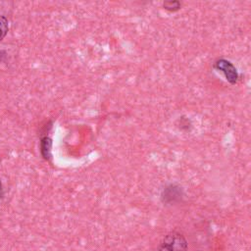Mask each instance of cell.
Masks as SVG:
<instances>
[{
	"instance_id": "1",
	"label": "cell",
	"mask_w": 251,
	"mask_h": 251,
	"mask_svg": "<svg viewBox=\"0 0 251 251\" xmlns=\"http://www.w3.org/2000/svg\"><path fill=\"white\" fill-rule=\"evenodd\" d=\"M159 251H188L187 241L181 233L172 231L163 238Z\"/></svg>"
},
{
	"instance_id": "2",
	"label": "cell",
	"mask_w": 251,
	"mask_h": 251,
	"mask_svg": "<svg viewBox=\"0 0 251 251\" xmlns=\"http://www.w3.org/2000/svg\"><path fill=\"white\" fill-rule=\"evenodd\" d=\"M214 68L221 73L224 74L226 79L231 83L235 84L238 80V72L236 68L233 66V64L226 59H219L215 62Z\"/></svg>"
},
{
	"instance_id": "6",
	"label": "cell",
	"mask_w": 251,
	"mask_h": 251,
	"mask_svg": "<svg viewBox=\"0 0 251 251\" xmlns=\"http://www.w3.org/2000/svg\"><path fill=\"white\" fill-rule=\"evenodd\" d=\"M163 6L168 11H177L180 8V3L178 1H166L163 3Z\"/></svg>"
},
{
	"instance_id": "7",
	"label": "cell",
	"mask_w": 251,
	"mask_h": 251,
	"mask_svg": "<svg viewBox=\"0 0 251 251\" xmlns=\"http://www.w3.org/2000/svg\"><path fill=\"white\" fill-rule=\"evenodd\" d=\"M0 191H1V183H0Z\"/></svg>"
},
{
	"instance_id": "3",
	"label": "cell",
	"mask_w": 251,
	"mask_h": 251,
	"mask_svg": "<svg viewBox=\"0 0 251 251\" xmlns=\"http://www.w3.org/2000/svg\"><path fill=\"white\" fill-rule=\"evenodd\" d=\"M51 147H52L51 139L47 136L43 137L40 142V151L44 159H49L51 157Z\"/></svg>"
},
{
	"instance_id": "5",
	"label": "cell",
	"mask_w": 251,
	"mask_h": 251,
	"mask_svg": "<svg viewBox=\"0 0 251 251\" xmlns=\"http://www.w3.org/2000/svg\"><path fill=\"white\" fill-rule=\"evenodd\" d=\"M9 29V25H8V20L4 17L0 15V40H2Z\"/></svg>"
},
{
	"instance_id": "4",
	"label": "cell",
	"mask_w": 251,
	"mask_h": 251,
	"mask_svg": "<svg viewBox=\"0 0 251 251\" xmlns=\"http://www.w3.org/2000/svg\"><path fill=\"white\" fill-rule=\"evenodd\" d=\"M178 195H179L178 187H176L175 185H171L170 187H167L165 189L163 198H165V201H173Z\"/></svg>"
}]
</instances>
